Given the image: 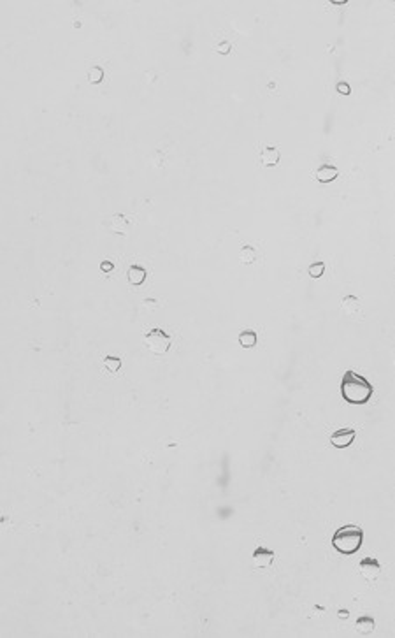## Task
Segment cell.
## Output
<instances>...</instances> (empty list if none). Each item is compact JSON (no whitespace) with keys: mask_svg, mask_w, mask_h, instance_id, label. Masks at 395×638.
<instances>
[{"mask_svg":"<svg viewBox=\"0 0 395 638\" xmlns=\"http://www.w3.org/2000/svg\"><path fill=\"white\" fill-rule=\"evenodd\" d=\"M113 269H114V264L111 262V260L100 262V271H104V273H109V271H113Z\"/></svg>","mask_w":395,"mask_h":638,"instance_id":"cell-20","label":"cell"},{"mask_svg":"<svg viewBox=\"0 0 395 638\" xmlns=\"http://www.w3.org/2000/svg\"><path fill=\"white\" fill-rule=\"evenodd\" d=\"M215 49L220 55H228V51H230V42H228L227 39H223V41H220L218 44H216Z\"/></svg>","mask_w":395,"mask_h":638,"instance_id":"cell-18","label":"cell"},{"mask_svg":"<svg viewBox=\"0 0 395 638\" xmlns=\"http://www.w3.org/2000/svg\"><path fill=\"white\" fill-rule=\"evenodd\" d=\"M336 90H338L339 95H350L351 87H350V83H346V81H339V83L336 85Z\"/></svg>","mask_w":395,"mask_h":638,"instance_id":"cell-19","label":"cell"},{"mask_svg":"<svg viewBox=\"0 0 395 638\" xmlns=\"http://www.w3.org/2000/svg\"><path fill=\"white\" fill-rule=\"evenodd\" d=\"M330 4H334V6H344V4H346V0H341V2H336V0H332Z\"/></svg>","mask_w":395,"mask_h":638,"instance_id":"cell-22","label":"cell"},{"mask_svg":"<svg viewBox=\"0 0 395 638\" xmlns=\"http://www.w3.org/2000/svg\"><path fill=\"white\" fill-rule=\"evenodd\" d=\"M338 616L341 617V619H348V617H350V610H346V608H341L339 612H338Z\"/></svg>","mask_w":395,"mask_h":638,"instance_id":"cell-21","label":"cell"},{"mask_svg":"<svg viewBox=\"0 0 395 638\" xmlns=\"http://www.w3.org/2000/svg\"><path fill=\"white\" fill-rule=\"evenodd\" d=\"M111 221H113V224H111V229H113L116 234H119V236L127 234V231H129V221H127L125 216L114 215L113 218H111Z\"/></svg>","mask_w":395,"mask_h":638,"instance_id":"cell-13","label":"cell"},{"mask_svg":"<svg viewBox=\"0 0 395 638\" xmlns=\"http://www.w3.org/2000/svg\"><path fill=\"white\" fill-rule=\"evenodd\" d=\"M127 278H129L130 285H134V287L142 285L146 280V269L142 266H139V264H132L129 267V271H127Z\"/></svg>","mask_w":395,"mask_h":638,"instance_id":"cell-9","label":"cell"},{"mask_svg":"<svg viewBox=\"0 0 395 638\" xmlns=\"http://www.w3.org/2000/svg\"><path fill=\"white\" fill-rule=\"evenodd\" d=\"M102 79H104V69L99 67V65L90 67V71H88V81H90L92 85H99Z\"/></svg>","mask_w":395,"mask_h":638,"instance_id":"cell-16","label":"cell"},{"mask_svg":"<svg viewBox=\"0 0 395 638\" xmlns=\"http://www.w3.org/2000/svg\"><path fill=\"white\" fill-rule=\"evenodd\" d=\"M308 273H309V276H311V278H315V280L321 278V276L325 274V262L318 260V262L311 264V266H309V269H308Z\"/></svg>","mask_w":395,"mask_h":638,"instance_id":"cell-17","label":"cell"},{"mask_svg":"<svg viewBox=\"0 0 395 638\" xmlns=\"http://www.w3.org/2000/svg\"><path fill=\"white\" fill-rule=\"evenodd\" d=\"M341 396L348 404H366L371 401L374 394V387L366 376L348 369L341 378Z\"/></svg>","mask_w":395,"mask_h":638,"instance_id":"cell-1","label":"cell"},{"mask_svg":"<svg viewBox=\"0 0 395 638\" xmlns=\"http://www.w3.org/2000/svg\"><path fill=\"white\" fill-rule=\"evenodd\" d=\"M274 558H276L274 550H270V548H267V547H263V545L257 547L253 550V554H251V559H253V566L258 568V570H265V568L272 566Z\"/></svg>","mask_w":395,"mask_h":638,"instance_id":"cell-4","label":"cell"},{"mask_svg":"<svg viewBox=\"0 0 395 638\" xmlns=\"http://www.w3.org/2000/svg\"><path fill=\"white\" fill-rule=\"evenodd\" d=\"M257 341H258L257 332L251 329H246L239 334V345H241L242 348H253L255 345H257Z\"/></svg>","mask_w":395,"mask_h":638,"instance_id":"cell-12","label":"cell"},{"mask_svg":"<svg viewBox=\"0 0 395 638\" xmlns=\"http://www.w3.org/2000/svg\"><path fill=\"white\" fill-rule=\"evenodd\" d=\"M355 438H357L355 429L344 427V429H338L330 434V445L336 447V449H346V447H350L355 441Z\"/></svg>","mask_w":395,"mask_h":638,"instance_id":"cell-5","label":"cell"},{"mask_svg":"<svg viewBox=\"0 0 395 638\" xmlns=\"http://www.w3.org/2000/svg\"><path fill=\"white\" fill-rule=\"evenodd\" d=\"M104 366H106V369L109 373H116L121 368V359L114 355H107V357H104Z\"/></svg>","mask_w":395,"mask_h":638,"instance_id":"cell-15","label":"cell"},{"mask_svg":"<svg viewBox=\"0 0 395 638\" xmlns=\"http://www.w3.org/2000/svg\"><path fill=\"white\" fill-rule=\"evenodd\" d=\"M341 306H343V311L350 317H355V315L360 311V301L355 295H346V297L341 301Z\"/></svg>","mask_w":395,"mask_h":638,"instance_id":"cell-11","label":"cell"},{"mask_svg":"<svg viewBox=\"0 0 395 638\" xmlns=\"http://www.w3.org/2000/svg\"><path fill=\"white\" fill-rule=\"evenodd\" d=\"M144 343H146V348H148L151 353H155V355H165L170 350L172 338H170V334L165 332L164 329L155 327L144 336Z\"/></svg>","mask_w":395,"mask_h":638,"instance_id":"cell-3","label":"cell"},{"mask_svg":"<svg viewBox=\"0 0 395 638\" xmlns=\"http://www.w3.org/2000/svg\"><path fill=\"white\" fill-rule=\"evenodd\" d=\"M315 176H316V180H318L320 183H330V181H334L336 178L339 176V169L336 165L323 164V165H320L318 169H316Z\"/></svg>","mask_w":395,"mask_h":638,"instance_id":"cell-7","label":"cell"},{"mask_svg":"<svg viewBox=\"0 0 395 638\" xmlns=\"http://www.w3.org/2000/svg\"><path fill=\"white\" fill-rule=\"evenodd\" d=\"M358 570H360V573H362V577L369 582L378 580V577L381 575V565H379V561L374 558L362 559L358 565Z\"/></svg>","mask_w":395,"mask_h":638,"instance_id":"cell-6","label":"cell"},{"mask_svg":"<svg viewBox=\"0 0 395 638\" xmlns=\"http://www.w3.org/2000/svg\"><path fill=\"white\" fill-rule=\"evenodd\" d=\"M280 158H281V153L276 146H265L260 153V162H262V165H265V167L278 165Z\"/></svg>","mask_w":395,"mask_h":638,"instance_id":"cell-8","label":"cell"},{"mask_svg":"<svg viewBox=\"0 0 395 638\" xmlns=\"http://www.w3.org/2000/svg\"><path fill=\"white\" fill-rule=\"evenodd\" d=\"M255 259H257V252H255L253 246L246 244V246L241 248V252H239V260H241V264H245V266H250V264L255 262Z\"/></svg>","mask_w":395,"mask_h":638,"instance_id":"cell-14","label":"cell"},{"mask_svg":"<svg viewBox=\"0 0 395 638\" xmlns=\"http://www.w3.org/2000/svg\"><path fill=\"white\" fill-rule=\"evenodd\" d=\"M374 628H376V622H374V617H371V616H362L355 622V629H357V633L362 636L371 635V633L374 631Z\"/></svg>","mask_w":395,"mask_h":638,"instance_id":"cell-10","label":"cell"},{"mask_svg":"<svg viewBox=\"0 0 395 638\" xmlns=\"http://www.w3.org/2000/svg\"><path fill=\"white\" fill-rule=\"evenodd\" d=\"M363 543V529L355 524L341 526L332 536V547L343 556H353Z\"/></svg>","mask_w":395,"mask_h":638,"instance_id":"cell-2","label":"cell"}]
</instances>
